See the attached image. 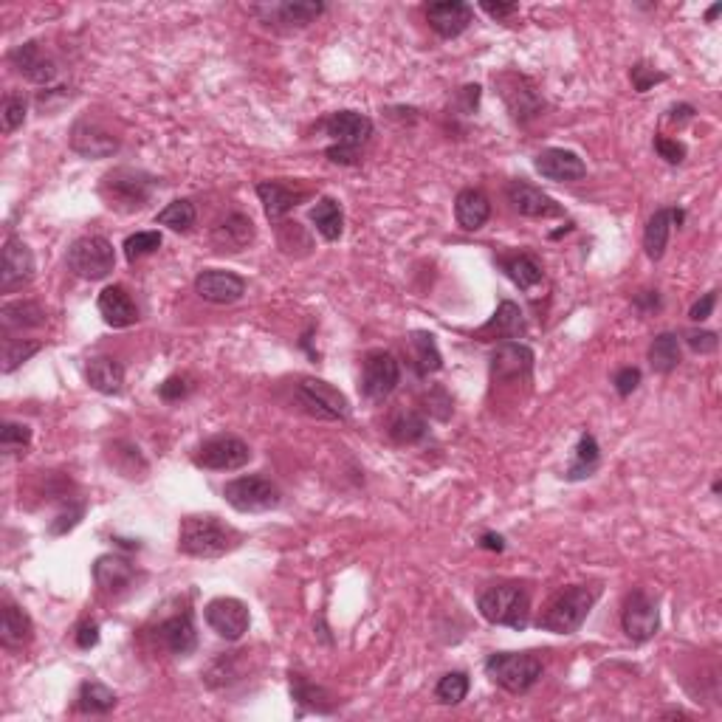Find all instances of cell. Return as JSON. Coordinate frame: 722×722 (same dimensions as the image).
Masks as SVG:
<instances>
[{"mask_svg":"<svg viewBox=\"0 0 722 722\" xmlns=\"http://www.w3.org/2000/svg\"><path fill=\"white\" fill-rule=\"evenodd\" d=\"M494 85H497V91L503 96L505 108L511 110L514 122L528 125V122H534V119L542 116L545 99H542V94L536 91V85L528 77L514 74V71H503L500 77H494Z\"/></svg>","mask_w":722,"mask_h":722,"instance_id":"8","label":"cell"},{"mask_svg":"<svg viewBox=\"0 0 722 722\" xmlns=\"http://www.w3.org/2000/svg\"><path fill=\"white\" fill-rule=\"evenodd\" d=\"M34 624L26 610H20L17 604L6 601L3 604V621H0V644L6 649H23L32 641Z\"/></svg>","mask_w":722,"mask_h":722,"instance_id":"32","label":"cell"},{"mask_svg":"<svg viewBox=\"0 0 722 722\" xmlns=\"http://www.w3.org/2000/svg\"><path fill=\"white\" fill-rule=\"evenodd\" d=\"M621 627H624V632H627V638L632 644L652 641L660 629L658 604L646 596L644 590L629 593L627 601H624V610H621Z\"/></svg>","mask_w":722,"mask_h":722,"instance_id":"12","label":"cell"},{"mask_svg":"<svg viewBox=\"0 0 722 722\" xmlns=\"http://www.w3.org/2000/svg\"><path fill=\"white\" fill-rule=\"evenodd\" d=\"M189 393H192V378L187 376H170L158 387V395H161L164 401H181V398H187Z\"/></svg>","mask_w":722,"mask_h":722,"instance_id":"51","label":"cell"},{"mask_svg":"<svg viewBox=\"0 0 722 722\" xmlns=\"http://www.w3.org/2000/svg\"><path fill=\"white\" fill-rule=\"evenodd\" d=\"M469 689L471 680L466 672H449V675H443L438 680L435 697H438V703H443V706H460V703L466 700Z\"/></svg>","mask_w":722,"mask_h":722,"instance_id":"44","label":"cell"},{"mask_svg":"<svg viewBox=\"0 0 722 722\" xmlns=\"http://www.w3.org/2000/svg\"><path fill=\"white\" fill-rule=\"evenodd\" d=\"M477 610L488 624L525 629L531 621V596L519 584L488 587L486 593H480V598H477Z\"/></svg>","mask_w":722,"mask_h":722,"instance_id":"4","label":"cell"},{"mask_svg":"<svg viewBox=\"0 0 722 722\" xmlns=\"http://www.w3.org/2000/svg\"><path fill=\"white\" fill-rule=\"evenodd\" d=\"M536 173L548 181H556V184H573V181H581L587 175V164L581 161L579 153L573 150H565V147H548L542 150L534 161Z\"/></svg>","mask_w":722,"mask_h":722,"instance_id":"19","label":"cell"},{"mask_svg":"<svg viewBox=\"0 0 722 722\" xmlns=\"http://www.w3.org/2000/svg\"><path fill=\"white\" fill-rule=\"evenodd\" d=\"M525 330H528V322H525L522 308H519L517 302H511V299H503L500 308L480 328L477 336L483 342H491V339H519V336H525Z\"/></svg>","mask_w":722,"mask_h":722,"instance_id":"28","label":"cell"},{"mask_svg":"<svg viewBox=\"0 0 722 722\" xmlns=\"http://www.w3.org/2000/svg\"><path fill=\"white\" fill-rule=\"evenodd\" d=\"M198 297L212 302V305H232L246 294V280L235 271H223V268H206L195 280Z\"/></svg>","mask_w":722,"mask_h":722,"instance_id":"17","label":"cell"},{"mask_svg":"<svg viewBox=\"0 0 722 722\" xmlns=\"http://www.w3.org/2000/svg\"><path fill=\"white\" fill-rule=\"evenodd\" d=\"M325 133L336 142V147H345L359 153L361 144L370 142L373 136V119L364 116L359 110H339V113H330L328 119L322 122Z\"/></svg>","mask_w":722,"mask_h":722,"instance_id":"14","label":"cell"},{"mask_svg":"<svg viewBox=\"0 0 722 722\" xmlns=\"http://www.w3.org/2000/svg\"><path fill=\"white\" fill-rule=\"evenodd\" d=\"M505 195H508V204L514 206V212L525 215V218L548 220L565 215L562 204H556L548 192H542V189L528 184V181H511V184L505 187Z\"/></svg>","mask_w":722,"mask_h":722,"instance_id":"16","label":"cell"},{"mask_svg":"<svg viewBox=\"0 0 722 722\" xmlns=\"http://www.w3.org/2000/svg\"><path fill=\"white\" fill-rule=\"evenodd\" d=\"M500 268L505 271V277L511 280V283L522 288V291H531L536 285L545 280V271L539 266V260H536L534 254H505L497 260Z\"/></svg>","mask_w":722,"mask_h":722,"instance_id":"34","label":"cell"},{"mask_svg":"<svg viewBox=\"0 0 722 722\" xmlns=\"http://www.w3.org/2000/svg\"><path fill=\"white\" fill-rule=\"evenodd\" d=\"M46 311L32 302V299H17V302H6L3 308H0V325L6 330V336L12 333V330H34V328H43L46 325Z\"/></svg>","mask_w":722,"mask_h":722,"instance_id":"33","label":"cell"},{"mask_svg":"<svg viewBox=\"0 0 722 722\" xmlns=\"http://www.w3.org/2000/svg\"><path fill=\"white\" fill-rule=\"evenodd\" d=\"M598 593L601 590L593 584H573L550 601L548 610L539 615L536 624L553 635H573V632H579L590 610L596 607Z\"/></svg>","mask_w":722,"mask_h":722,"instance_id":"2","label":"cell"},{"mask_svg":"<svg viewBox=\"0 0 722 722\" xmlns=\"http://www.w3.org/2000/svg\"><path fill=\"white\" fill-rule=\"evenodd\" d=\"M426 418L415 409H398L393 418H390V438L401 446H412V443H421L426 438Z\"/></svg>","mask_w":722,"mask_h":722,"instance_id":"40","label":"cell"},{"mask_svg":"<svg viewBox=\"0 0 722 722\" xmlns=\"http://www.w3.org/2000/svg\"><path fill=\"white\" fill-rule=\"evenodd\" d=\"M9 63L15 68L17 74L23 79H29L34 85H51L54 79L60 77V65L48 57L46 51L40 48V43H23L9 54Z\"/></svg>","mask_w":722,"mask_h":722,"instance_id":"18","label":"cell"},{"mask_svg":"<svg viewBox=\"0 0 722 722\" xmlns=\"http://www.w3.org/2000/svg\"><path fill=\"white\" fill-rule=\"evenodd\" d=\"M252 240V218H246V215H240V212L229 215V218L223 220L220 226H215V232H212V243H215L218 252H243Z\"/></svg>","mask_w":722,"mask_h":722,"instance_id":"31","label":"cell"},{"mask_svg":"<svg viewBox=\"0 0 722 722\" xmlns=\"http://www.w3.org/2000/svg\"><path fill=\"white\" fill-rule=\"evenodd\" d=\"M26 113H29V105H26L23 96L6 94L3 108H0V125H3V133H15L17 127L26 122Z\"/></svg>","mask_w":722,"mask_h":722,"instance_id":"47","label":"cell"},{"mask_svg":"<svg viewBox=\"0 0 722 722\" xmlns=\"http://www.w3.org/2000/svg\"><path fill=\"white\" fill-rule=\"evenodd\" d=\"M542 660L534 652H494L486 658V675L511 694H525L542 680Z\"/></svg>","mask_w":722,"mask_h":722,"instance_id":"5","label":"cell"},{"mask_svg":"<svg viewBox=\"0 0 722 722\" xmlns=\"http://www.w3.org/2000/svg\"><path fill=\"white\" fill-rule=\"evenodd\" d=\"M68 268L82 280H105L116 268V252L113 243L102 235H85L71 243L68 249Z\"/></svg>","mask_w":722,"mask_h":722,"instance_id":"7","label":"cell"},{"mask_svg":"<svg viewBox=\"0 0 722 722\" xmlns=\"http://www.w3.org/2000/svg\"><path fill=\"white\" fill-rule=\"evenodd\" d=\"M82 517H85V505L79 503V505H74V508H68V511H63L60 517L54 519L48 531H51V536L68 534V531H74V528H77L79 522H82Z\"/></svg>","mask_w":722,"mask_h":722,"instance_id":"53","label":"cell"},{"mask_svg":"<svg viewBox=\"0 0 722 722\" xmlns=\"http://www.w3.org/2000/svg\"><path fill=\"white\" fill-rule=\"evenodd\" d=\"M409 359H412V367H415V373L421 378L432 376V373H438L440 367H443V356H440L438 342H435V336L426 333V330L409 333Z\"/></svg>","mask_w":722,"mask_h":722,"instance_id":"35","label":"cell"},{"mask_svg":"<svg viewBox=\"0 0 722 722\" xmlns=\"http://www.w3.org/2000/svg\"><path fill=\"white\" fill-rule=\"evenodd\" d=\"M480 548H486V550H497V553H503L505 550V539L500 534H483V539H480Z\"/></svg>","mask_w":722,"mask_h":722,"instance_id":"60","label":"cell"},{"mask_svg":"<svg viewBox=\"0 0 722 722\" xmlns=\"http://www.w3.org/2000/svg\"><path fill=\"white\" fill-rule=\"evenodd\" d=\"M291 697L297 700L299 706L311 708L316 714H330L333 711V694L311 683L305 675H294L291 672Z\"/></svg>","mask_w":722,"mask_h":722,"instance_id":"41","label":"cell"},{"mask_svg":"<svg viewBox=\"0 0 722 722\" xmlns=\"http://www.w3.org/2000/svg\"><path fill=\"white\" fill-rule=\"evenodd\" d=\"M71 150L82 158H108L119 150V139L91 119H79L71 127Z\"/></svg>","mask_w":722,"mask_h":722,"instance_id":"20","label":"cell"},{"mask_svg":"<svg viewBox=\"0 0 722 722\" xmlns=\"http://www.w3.org/2000/svg\"><path fill=\"white\" fill-rule=\"evenodd\" d=\"M629 79H632V88H635L638 94H646V91H652L658 82H666V74H663V71H655V68H649L646 63H635L632 65V71H629Z\"/></svg>","mask_w":722,"mask_h":722,"instance_id":"49","label":"cell"},{"mask_svg":"<svg viewBox=\"0 0 722 722\" xmlns=\"http://www.w3.org/2000/svg\"><path fill=\"white\" fill-rule=\"evenodd\" d=\"M206 624L212 627V632H218L223 641H240L246 632H249V624H252V615H249V607L240 601V598L232 596H220L212 598L206 604Z\"/></svg>","mask_w":722,"mask_h":722,"instance_id":"13","label":"cell"},{"mask_svg":"<svg viewBox=\"0 0 722 722\" xmlns=\"http://www.w3.org/2000/svg\"><path fill=\"white\" fill-rule=\"evenodd\" d=\"M683 361V350H680V336L677 333H658L652 339V347H649V364L652 370L660 373V376H669L672 370H677V364Z\"/></svg>","mask_w":722,"mask_h":722,"instance_id":"37","label":"cell"},{"mask_svg":"<svg viewBox=\"0 0 722 722\" xmlns=\"http://www.w3.org/2000/svg\"><path fill=\"white\" fill-rule=\"evenodd\" d=\"M96 308H99V316L105 319L108 328H133L139 322V308H136L133 297L127 294L125 285H108L96 299Z\"/></svg>","mask_w":722,"mask_h":722,"instance_id":"24","label":"cell"},{"mask_svg":"<svg viewBox=\"0 0 722 722\" xmlns=\"http://www.w3.org/2000/svg\"><path fill=\"white\" fill-rule=\"evenodd\" d=\"M655 153H658L666 164H680L686 158V144L669 139V136H655Z\"/></svg>","mask_w":722,"mask_h":722,"instance_id":"52","label":"cell"},{"mask_svg":"<svg viewBox=\"0 0 722 722\" xmlns=\"http://www.w3.org/2000/svg\"><path fill=\"white\" fill-rule=\"evenodd\" d=\"M266 12L274 23H285L288 29H305L325 12V3H274Z\"/></svg>","mask_w":722,"mask_h":722,"instance_id":"38","label":"cell"},{"mask_svg":"<svg viewBox=\"0 0 722 722\" xmlns=\"http://www.w3.org/2000/svg\"><path fill=\"white\" fill-rule=\"evenodd\" d=\"M686 218V212L683 209H677V206H663L658 209L649 223H646V232H644V249H646V257L649 260H655L658 263L660 257L666 254V246H669V235H672V229L680 226Z\"/></svg>","mask_w":722,"mask_h":722,"instance_id":"27","label":"cell"},{"mask_svg":"<svg viewBox=\"0 0 722 722\" xmlns=\"http://www.w3.org/2000/svg\"><path fill=\"white\" fill-rule=\"evenodd\" d=\"M195 220H198V212H195V204L187 201V198L167 204L156 215L158 226H167V229H173V232H189V229L195 226Z\"/></svg>","mask_w":722,"mask_h":722,"instance_id":"43","label":"cell"},{"mask_svg":"<svg viewBox=\"0 0 722 722\" xmlns=\"http://www.w3.org/2000/svg\"><path fill=\"white\" fill-rule=\"evenodd\" d=\"M311 220H314L316 232L328 243L339 240L345 232V212H342V204L336 198H319L311 209Z\"/></svg>","mask_w":722,"mask_h":722,"instance_id":"39","label":"cell"},{"mask_svg":"<svg viewBox=\"0 0 722 722\" xmlns=\"http://www.w3.org/2000/svg\"><path fill=\"white\" fill-rule=\"evenodd\" d=\"M32 443V429L26 424H15V421H6L0 426V449L3 455H20L26 452Z\"/></svg>","mask_w":722,"mask_h":722,"instance_id":"46","label":"cell"},{"mask_svg":"<svg viewBox=\"0 0 722 722\" xmlns=\"http://www.w3.org/2000/svg\"><path fill=\"white\" fill-rule=\"evenodd\" d=\"M119 703V697L113 694V689H108L105 683H99V680H85L82 686H79V694H77V708L82 714H108L113 711Z\"/></svg>","mask_w":722,"mask_h":722,"instance_id":"42","label":"cell"},{"mask_svg":"<svg viewBox=\"0 0 722 722\" xmlns=\"http://www.w3.org/2000/svg\"><path fill=\"white\" fill-rule=\"evenodd\" d=\"M714 305H717V291H708V294H703V299H697L691 305L689 319L691 322H706L708 316L714 314Z\"/></svg>","mask_w":722,"mask_h":722,"instance_id":"56","label":"cell"},{"mask_svg":"<svg viewBox=\"0 0 722 722\" xmlns=\"http://www.w3.org/2000/svg\"><path fill=\"white\" fill-rule=\"evenodd\" d=\"M161 187L156 175L144 173V170H133V167H116L110 170L102 184H99V195L110 209L119 212H136L150 204L153 192Z\"/></svg>","mask_w":722,"mask_h":722,"instance_id":"3","label":"cell"},{"mask_svg":"<svg viewBox=\"0 0 722 722\" xmlns=\"http://www.w3.org/2000/svg\"><path fill=\"white\" fill-rule=\"evenodd\" d=\"M74 638H77V646L79 649H94L96 644H99V624L96 621H82L77 627V632H74Z\"/></svg>","mask_w":722,"mask_h":722,"instance_id":"55","label":"cell"},{"mask_svg":"<svg viewBox=\"0 0 722 722\" xmlns=\"http://www.w3.org/2000/svg\"><path fill=\"white\" fill-rule=\"evenodd\" d=\"M669 119L677 122V125H683V122L694 119V108H691V105H675V108L669 110Z\"/></svg>","mask_w":722,"mask_h":722,"instance_id":"59","label":"cell"},{"mask_svg":"<svg viewBox=\"0 0 722 722\" xmlns=\"http://www.w3.org/2000/svg\"><path fill=\"white\" fill-rule=\"evenodd\" d=\"M40 347L43 345L34 342V339H12V336H6V342H3V373L6 376L15 373L20 364H26L34 353H40Z\"/></svg>","mask_w":722,"mask_h":722,"instance_id":"45","label":"cell"},{"mask_svg":"<svg viewBox=\"0 0 722 722\" xmlns=\"http://www.w3.org/2000/svg\"><path fill=\"white\" fill-rule=\"evenodd\" d=\"M223 497L240 514H266L283 503V491L263 474H246L223 486Z\"/></svg>","mask_w":722,"mask_h":722,"instance_id":"6","label":"cell"},{"mask_svg":"<svg viewBox=\"0 0 722 722\" xmlns=\"http://www.w3.org/2000/svg\"><path fill=\"white\" fill-rule=\"evenodd\" d=\"M455 218L460 229L477 232L483 229L491 218V201L480 189H460L455 198Z\"/></svg>","mask_w":722,"mask_h":722,"instance_id":"29","label":"cell"},{"mask_svg":"<svg viewBox=\"0 0 722 722\" xmlns=\"http://www.w3.org/2000/svg\"><path fill=\"white\" fill-rule=\"evenodd\" d=\"M158 246H161V232H136V235H130L125 240V257L130 263H136V260H142L147 254L158 252Z\"/></svg>","mask_w":722,"mask_h":722,"instance_id":"48","label":"cell"},{"mask_svg":"<svg viewBox=\"0 0 722 722\" xmlns=\"http://www.w3.org/2000/svg\"><path fill=\"white\" fill-rule=\"evenodd\" d=\"M294 393H297L299 407L319 421H347L350 418V404L345 395L322 378H302Z\"/></svg>","mask_w":722,"mask_h":722,"instance_id":"10","label":"cell"},{"mask_svg":"<svg viewBox=\"0 0 722 722\" xmlns=\"http://www.w3.org/2000/svg\"><path fill=\"white\" fill-rule=\"evenodd\" d=\"M534 350L522 342H503L491 353V378L508 381V378H528L534 370Z\"/></svg>","mask_w":722,"mask_h":722,"instance_id":"21","label":"cell"},{"mask_svg":"<svg viewBox=\"0 0 722 722\" xmlns=\"http://www.w3.org/2000/svg\"><path fill=\"white\" fill-rule=\"evenodd\" d=\"M34 277V254L32 249L20 240L9 235L3 243V266H0V291L12 294L26 283H32Z\"/></svg>","mask_w":722,"mask_h":722,"instance_id":"15","label":"cell"},{"mask_svg":"<svg viewBox=\"0 0 722 722\" xmlns=\"http://www.w3.org/2000/svg\"><path fill=\"white\" fill-rule=\"evenodd\" d=\"M243 534L212 514H192L181 519L178 528V550L192 559H218L240 548Z\"/></svg>","mask_w":722,"mask_h":722,"instance_id":"1","label":"cell"},{"mask_svg":"<svg viewBox=\"0 0 722 722\" xmlns=\"http://www.w3.org/2000/svg\"><path fill=\"white\" fill-rule=\"evenodd\" d=\"M601 466V449H598V440L590 435V432H584L576 443V449H573V463L567 466L565 471V480L570 483H579V480H587V477H593L596 469Z\"/></svg>","mask_w":722,"mask_h":722,"instance_id":"36","label":"cell"},{"mask_svg":"<svg viewBox=\"0 0 722 722\" xmlns=\"http://www.w3.org/2000/svg\"><path fill=\"white\" fill-rule=\"evenodd\" d=\"M401 384V361L390 350H370L361 361L359 390L367 401H384Z\"/></svg>","mask_w":722,"mask_h":722,"instance_id":"9","label":"cell"},{"mask_svg":"<svg viewBox=\"0 0 722 722\" xmlns=\"http://www.w3.org/2000/svg\"><path fill=\"white\" fill-rule=\"evenodd\" d=\"M257 195H260V204L266 209V218L271 223H280L294 206L302 204L305 198H311V192L305 187H291L285 181H260Z\"/></svg>","mask_w":722,"mask_h":722,"instance_id":"23","label":"cell"},{"mask_svg":"<svg viewBox=\"0 0 722 722\" xmlns=\"http://www.w3.org/2000/svg\"><path fill=\"white\" fill-rule=\"evenodd\" d=\"M720 12H722V3H717V6H711V9H708V15H706L708 23H711V20H717V15H720Z\"/></svg>","mask_w":722,"mask_h":722,"instance_id":"61","label":"cell"},{"mask_svg":"<svg viewBox=\"0 0 722 722\" xmlns=\"http://www.w3.org/2000/svg\"><path fill=\"white\" fill-rule=\"evenodd\" d=\"M85 378L102 395H119L125 390V367L110 356H94L85 364Z\"/></svg>","mask_w":722,"mask_h":722,"instance_id":"30","label":"cell"},{"mask_svg":"<svg viewBox=\"0 0 722 722\" xmlns=\"http://www.w3.org/2000/svg\"><path fill=\"white\" fill-rule=\"evenodd\" d=\"M683 339H686V345H689L694 353H700V356L714 353V350L720 347V339H717V333H714V330H689Z\"/></svg>","mask_w":722,"mask_h":722,"instance_id":"50","label":"cell"},{"mask_svg":"<svg viewBox=\"0 0 722 722\" xmlns=\"http://www.w3.org/2000/svg\"><path fill=\"white\" fill-rule=\"evenodd\" d=\"M158 641L167 652H173L178 658H187L198 649V629L192 621V613H181L167 618L158 624Z\"/></svg>","mask_w":722,"mask_h":722,"instance_id":"26","label":"cell"},{"mask_svg":"<svg viewBox=\"0 0 722 722\" xmlns=\"http://www.w3.org/2000/svg\"><path fill=\"white\" fill-rule=\"evenodd\" d=\"M249 460H252L249 443L235 438V435H215V438L204 440L192 455V463L198 469L209 471H237L243 469Z\"/></svg>","mask_w":722,"mask_h":722,"instance_id":"11","label":"cell"},{"mask_svg":"<svg viewBox=\"0 0 722 722\" xmlns=\"http://www.w3.org/2000/svg\"><path fill=\"white\" fill-rule=\"evenodd\" d=\"M615 384V393L621 395V398H627L638 390V384H641V370L638 367H621L613 378Z\"/></svg>","mask_w":722,"mask_h":722,"instance_id":"54","label":"cell"},{"mask_svg":"<svg viewBox=\"0 0 722 722\" xmlns=\"http://www.w3.org/2000/svg\"><path fill=\"white\" fill-rule=\"evenodd\" d=\"M480 9H483L488 17H494V20H505V17L517 15L519 12L517 3H480Z\"/></svg>","mask_w":722,"mask_h":722,"instance_id":"57","label":"cell"},{"mask_svg":"<svg viewBox=\"0 0 722 722\" xmlns=\"http://www.w3.org/2000/svg\"><path fill=\"white\" fill-rule=\"evenodd\" d=\"M94 581L96 587L108 596H119L136 581V567L130 565V559L119 553H105L94 562Z\"/></svg>","mask_w":722,"mask_h":722,"instance_id":"25","label":"cell"},{"mask_svg":"<svg viewBox=\"0 0 722 722\" xmlns=\"http://www.w3.org/2000/svg\"><path fill=\"white\" fill-rule=\"evenodd\" d=\"M426 20H429L432 32L440 34L443 40H455L471 26L474 9L460 0H443V3H432L426 9Z\"/></svg>","mask_w":722,"mask_h":722,"instance_id":"22","label":"cell"},{"mask_svg":"<svg viewBox=\"0 0 722 722\" xmlns=\"http://www.w3.org/2000/svg\"><path fill=\"white\" fill-rule=\"evenodd\" d=\"M635 308H641L644 314L660 311V294L658 291H641V294L635 297Z\"/></svg>","mask_w":722,"mask_h":722,"instance_id":"58","label":"cell"}]
</instances>
